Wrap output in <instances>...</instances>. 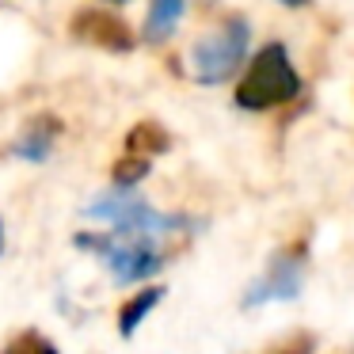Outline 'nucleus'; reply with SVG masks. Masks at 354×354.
Wrapping results in <instances>:
<instances>
[{
	"label": "nucleus",
	"instance_id": "obj_1",
	"mask_svg": "<svg viewBox=\"0 0 354 354\" xmlns=\"http://www.w3.org/2000/svg\"><path fill=\"white\" fill-rule=\"evenodd\" d=\"M73 244L92 252L107 267L115 286H133L160 274L168 267V236L149 229H107V232H77Z\"/></svg>",
	"mask_w": 354,
	"mask_h": 354
},
{
	"label": "nucleus",
	"instance_id": "obj_2",
	"mask_svg": "<svg viewBox=\"0 0 354 354\" xmlns=\"http://www.w3.org/2000/svg\"><path fill=\"white\" fill-rule=\"evenodd\" d=\"M301 95V73L293 69L290 50L282 42H267L263 50H255L252 65L244 69L236 84V107L263 115V111L286 107Z\"/></svg>",
	"mask_w": 354,
	"mask_h": 354
},
{
	"label": "nucleus",
	"instance_id": "obj_3",
	"mask_svg": "<svg viewBox=\"0 0 354 354\" xmlns=\"http://www.w3.org/2000/svg\"><path fill=\"white\" fill-rule=\"evenodd\" d=\"M248 42H252V24L244 16L221 19V27L202 35L191 46V54H187L191 80L194 84H206V88H217L225 80H232L248 57Z\"/></svg>",
	"mask_w": 354,
	"mask_h": 354
},
{
	"label": "nucleus",
	"instance_id": "obj_4",
	"mask_svg": "<svg viewBox=\"0 0 354 354\" xmlns=\"http://www.w3.org/2000/svg\"><path fill=\"white\" fill-rule=\"evenodd\" d=\"M305 274H308V248L297 240V244L274 252L267 270L248 286L244 308H263V305H274V301H297L301 290H305Z\"/></svg>",
	"mask_w": 354,
	"mask_h": 354
},
{
	"label": "nucleus",
	"instance_id": "obj_5",
	"mask_svg": "<svg viewBox=\"0 0 354 354\" xmlns=\"http://www.w3.org/2000/svg\"><path fill=\"white\" fill-rule=\"evenodd\" d=\"M69 35L77 42H88V46L107 50V54H130V50L138 46L130 24H126L122 16H115V12H107V8H84V12H77V16H73V24H69Z\"/></svg>",
	"mask_w": 354,
	"mask_h": 354
},
{
	"label": "nucleus",
	"instance_id": "obj_6",
	"mask_svg": "<svg viewBox=\"0 0 354 354\" xmlns=\"http://www.w3.org/2000/svg\"><path fill=\"white\" fill-rule=\"evenodd\" d=\"M57 138H62V122L54 115H39L24 126L16 141H12V156L16 160H27V164H46L50 153H54Z\"/></svg>",
	"mask_w": 354,
	"mask_h": 354
},
{
	"label": "nucleus",
	"instance_id": "obj_7",
	"mask_svg": "<svg viewBox=\"0 0 354 354\" xmlns=\"http://www.w3.org/2000/svg\"><path fill=\"white\" fill-rule=\"evenodd\" d=\"M183 16H187V0H153L145 12V24H141V39L153 42V46L168 42Z\"/></svg>",
	"mask_w": 354,
	"mask_h": 354
},
{
	"label": "nucleus",
	"instance_id": "obj_8",
	"mask_svg": "<svg viewBox=\"0 0 354 354\" xmlns=\"http://www.w3.org/2000/svg\"><path fill=\"white\" fill-rule=\"evenodd\" d=\"M160 301H164V286H145V290L130 293V301H122V308H118V335L133 339L138 328L149 320V313H153Z\"/></svg>",
	"mask_w": 354,
	"mask_h": 354
},
{
	"label": "nucleus",
	"instance_id": "obj_9",
	"mask_svg": "<svg viewBox=\"0 0 354 354\" xmlns=\"http://www.w3.org/2000/svg\"><path fill=\"white\" fill-rule=\"evenodd\" d=\"M168 145H171L168 130L156 126V122H138L130 133H126V153L130 156H145V160H153V156L168 153Z\"/></svg>",
	"mask_w": 354,
	"mask_h": 354
},
{
	"label": "nucleus",
	"instance_id": "obj_10",
	"mask_svg": "<svg viewBox=\"0 0 354 354\" xmlns=\"http://www.w3.org/2000/svg\"><path fill=\"white\" fill-rule=\"evenodd\" d=\"M149 168H153V160H145V156H130L126 153L122 160L111 168V187H138L141 179L149 176Z\"/></svg>",
	"mask_w": 354,
	"mask_h": 354
},
{
	"label": "nucleus",
	"instance_id": "obj_11",
	"mask_svg": "<svg viewBox=\"0 0 354 354\" xmlns=\"http://www.w3.org/2000/svg\"><path fill=\"white\" fill-rule=\"evenodd\" d=\"M0 354H62V351H57L42 331L31 328V331H19L12 343H4V351H0Z\"/></svg>",
	"mask_w": 354,
	"mask_h": 354
},
{
	"label": "nucleus",
	"instance_id": "obj_12",
	"mask_svg": "<svg viewBox=\"0 0 354 354\" xmlns=\"http://www.w3.org/2000/svg\"><path fill=\"white\" fill-rule=\"evenodd\" d=\"M278 4H286V8H305L308 0H278Z\"/></svg>",
	"mask_w": 354,
	"mask_h": 354
},
{
	"label": "nucleus",
	"instance_id": "obj_13",
	"mask_svg": "<svg viewBox=\"0 0 354 354\" xmlns=\"http://www.w3.org/2000/svg\"><path fill=\"white\" fill-rule=\"evenodd\" d=\"M0 255H4V225H0Z\"/></svg>",
	"mask_w": 354,
	"mask_h": 354
},
{
	"label": "nucleus",
	"instance_id": "obj_14",
	"mask_svg": "<svg viewBox=\"0 0 354 354\" xmlns=\"http://www.w3.org/2000/svg\"><path fill=\"white\" fill-rule=\"evenodd\" d=\"M111 4H126V0H111Z\"/></svg>",
	"mask_w": 354,
	"mask_h": 354
}]
</instances>
